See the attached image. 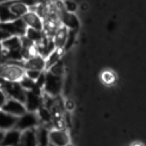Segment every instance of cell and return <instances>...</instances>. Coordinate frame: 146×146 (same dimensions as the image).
<instances>
[{"mask_svg":"<svg viewBox=\"0 0 146 146\" xmlns=\"http://www.w3.org/2000/svg\"><path fill=\"white\" fill-rule=\"evenodd\" d=\"M40 122L37 112L28 111L19 117L15 128L23 131L28 129L36 128L39 126Z\"/></svg>","mask_w":146,"mask_h":146,"instance_id":"obj_4","label":"cell"},{"mask_svg":"<svg viewBox=\"0 0 146 146\" xmlns=\"http://www.w3.org/2000/svg\"><path fill=\"white\" fill-rule=\"evenodd\" d=\"M45 72L46 81L43 91L49 96L58 97L63 87L62 77L55 75L49 71Z\"/></svg>","mask_w":146,"mask_h":146,"instance_id":"obj_2","label":"cell"},{"mask_svg":"<svg viewBox=\"0 0 146 146\" xmlns=\"http://www.w3.org/2000/svg\"><path fill=\"white\" fill-rule=\"evenodd\" d=\"M9 97L16 99L25 104L26 90L21 86L19 82H6L3 80L1 88Z\"/></svg>","mask_w":146,"mask_h":146,"instance_id":"obj_3","label":"cell"},{"mask_svg":"<svg viewBox=\"0 0 146 146\" xmlns=\"http://www.w3.org/2000/svg\"><path fill=\"white\" fill-rule=\"evenodd\" d=\"M2 50L7 51L19 50L22 48L21 37L11 36L1 41Z\"/></svg>","mask_w":146,"mask_h":146,"instance_id":"obj_14","label":"cell"},{"mask_svg":"<svg viewBox=\"0 0 146 146\" xmlns=\"http://www.w3.org/2000/svg\"><path fill=\"white\" fill-rule=\"evenodd\" d=\"M21 131L14 128L5 131L1 130L0 144L2 146L20 145Z\"/></svg>","mask_w":146,"mask_h":146,"instance_id":"obj_7","label":"cell"},{"mask_svg":"<svg viewBox=\"0 0 146 146\" xmlns=\"http://www.w3.org/2000/svg\"><path fill=\"white\" fill-rule=\"evenodd\" d=\"M25 36L36 44L45 37V35L43 32H40L32 28L27 27Z\"/></svg>","mask_w":146,"mask_h":146,"instance_id":"obj_18","label":"cell"},{"mask_svg":"<svg viewBox=\"0 0 146 146\" xmlns=\"http://www.w3.org/2000/svg\"><path fill=\"white\" fill-rule=\"evenodd\" d=\"M8 9L11 13L17 18H22L30 11V7L22 2H17L10 5Z\"/></svg>","mask_w":146,"mask_h":146,"instance_id":"obj_15","label":"cell"},{"mask_svg":"<svg viewBox=\"0 0 146 146\" xmlns=\"http://www.w3.org/2000/svg\"><path fill=\"white\" fill-rule=\"evenodd\" d=\"M70 138L66 130L62 129H53L49 132V144L53 146H67Z\"/></svg>","mask_w":146,"mask_h":146,"instance_id":"obj_6","label":"cell"},{"mask_svg":"<svg viewBox=\"0 0 146 146\" xmlns=\"http://www.w3.org/2000/svg\"><path fill=\"white\" fill-rule=\"evenodd\" d=\"M19 117L10 114L1 110L0 113V127L1 130H10L14 129L17 123Z\"/></svg>","mask_w":146,"mask_h":146,"instance_id":"obj_12","label":"cell"},{"mask_svg":"<svg viewBox=\"0 0 146 146\" xmlns=\"http://www.w3.org/2000/svg\"><path fill=\"white\" fill-rule=\"evenodd\" d=\"M66 107L67 109H69V110L73 109L74 107L73 102L71 101H68L66 102Z\"/></svg>","mask_w":146,"mask_h":146,"instance_id":"obj_24","label":"cell"},{"mask_svg":"<svg viewBox=\"0 0 146 146\" xmlns=\"http://www.w3.org/2000/svg\"><path fill=\"white\" fill-rule=\"evenodd\" d=\"M1 110L17 117H20L28 112L24 103L10 97L1 107Z\"/></svg>","mask_w":146,"mask_h":146,"instance_id":"obj_5","label":"cell"},{"mask_svg":"<svg viewBox=\"0 0 146 146\" xmlns=\"http://www.w3.org/2000/svg\"><path fill=\"white\" fill-rule=\"evenodd\" d=\"M42 71L34 70H25V76L31 79L32 80L36 82L38 78L40 77Z\"/></svg>","mask_w":146,"mask_h":146,"instance_id":"obj_23","label":"cell"},{"mask_svg":"<svg viewBox=\"0 0 146 146\" xmlns=\"http://www.w3.org/2000/svg\"><path fill=\"white\" fill-rule=\"evenodd\" d=\"M48 71L56 76L63 77L64 73V67L62 60L50 68Z\"/></svg>","mask_w":146,"mask_h":146,"instance_id":"obj_20","label":"cell"},{"mask_svg":"<svg viewBox=\"0 0 146 146\" xmlns=\"http://www.w3.org/2000/svg\"><path fill=\"white\" fill-rule=\"evenodd\" d=\"M21 86L26 91H31L36 84L35 82L25 76L20 82Z\"/></svg>","mask_w":146,"mask_h":146,"instance_id":"obj_21","label":"cell"},{"mask_svg":"<svg viewBox=\"0 0 146 146\" xmlns=\"http://www.w3.org/2000/svg\"><path fill=\"white\" fill-rule=\"evenodd\" d=\"M25 76V69L22 66L13 63H5L1 67V77L2 80L19 82Z\"/></svg>","mask_w":146,"mask_h":146,"instance_id":"obj_1","label":"cell"},{"mask_svg":"<svg viewBox=\"0 0 146 146\" xmlns=\"http://www.w3.org/2000/svg\"><path fill=\"white\" fill-rule=\"evenodd\" d=\"M70 29L62 25L58 28L53 37V42L56 48H64L69 36Z\"/></svg>","mask_w":146,"mask_h":146,"instance_id":"obj_11","label":"cell"},{"mask_svg":"<svg viewBox=\"0 0 146 146\" xmlns=\"http://www.w3.org/2000/svg\"><path fill=\"white\" fill-rule=\"evenodd\" d=\"M22 18L27 27L43 32V20L35 12L30 11Z\"/></svg>","mask_w":146,"mask_h":146,"instance_id":"obj_9","label":"cell"},{"mask_svg":"<svg viewBox=\"0 0 146 146\" xmlns=\"http://www.w3.org/2000/svg\"><path fill=\"white\" fill-rule=\"evenodd\" d=\"M43 104V97L36 95L31 91H26L25 105L28 111L37 112Z\"/></svg>","mask_w":146,"mask_h":146,"instance_id":"obj_8","label":"cell"},{"mask_svg":"<svg viewBox=\"0 0 146 146\" xmlns=\"http://www.w3.org/2000/svg\"><path fill=\"white\" fill-rule=\"evenodd\" d=\"M37 113L40 122L42 121L46 124L52 123L53 120V115L51 111L45 106L43 105L41 107Z\"/></svg>","mask_w":146,"mask_h":146,"instance_id":"obj_19","label":"cell"},{"mask_svg":"<svg viewBox=\"0 0 146 146\" xmlns=\"http://www.w3.org/2000/svg\"><path fill=\"white\" fill-rule=\"evenodd\" d=\"M45 59L39 54L23 62V67L26 70H34L43 72L45 70Z\"/></svg>","mask_w":146,"mask_h":146,"instance_id":"obj_10","label":"cell"},{"mask_svg":"<svg viewBox=\"0 0 146 146\" xmlns=\"http://www.w3.org/2000/svg\"><path fill=\"white\" fill-rule=\"evenodd\" d=\"M64 50L60 48H56L49 56L45 59V71H48L50 68L62 60Z\"/></svg>","mask_w":146,"mask_h":146,"instance_id":"obj_16","label":"cell"},{"mask_svg":"<svg viewBox=\"0 0 146 146\" xmlns=\"http://www.w3.org/2000/svg\"><path fill=\"white\" fill-rule=\"evenodd\" d=\"M36 128L28 129L21 131L20 145L37 146V139L36 137Z\"/></svg>","mask_w":146,"mask_h":146,"instance_id":"obj_13","label":"cell"},{"mask_svg":"<svg viewBox=\"0 0 146 146\" xmlns=\"http://www.w3.org/2000/svg\"><path fill=\"white\" fill-rule=\"evenodd\" d=\"M102 82L106 84H111L114 82L115 77L113 73L110 71H105L101 75Z\"/></svg>","mask_w":146,"mask_h":146,"instance_id":"obj_22","label":"cell"},{"mask_svg":"<svg viewBox=\"0 0 146 146\" xmlns=\"http://www.w3.org/2000/svg\"><path fill=\"white\" fill-rule=\"evenodd\" d=\"M49 132L50 130L45 127H40L39 125L36 127L38 145L46 146L49 145Z\"/></svg>","mask_w":146,"mask_h":146,"instance_id":"obj_17","label":"cell"}]
</instances>
